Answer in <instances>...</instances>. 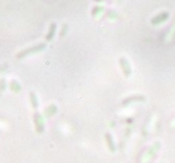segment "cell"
<instances>
[{
    "instance_id": "obj_11",
    "label": "cell",
    "mask_w": 175,
    "mask_h": 163,
    "mask_svg": "<svg viewBox=\"0 0 175 163\" xmlns=\"http://www.w3.org/2000/svg\"><path fill=\"white\" fill-rule=\"evenodd\" d=\"M65 31H67V24H64V25H63V30H61V33H60V36H64V35H65Z\"/></svg>"
},
{
    "instance_id": "obj_1",
    "label": "cell",
    "mask_w": 175,
    "mask_h": 163,
    "mask_svg": "<svg viewBox=\"0 0 175 163\" xmlns=\"http://www.w3.org/2000/svg\"><path fill=\"white\" fill-rule=\"evenodd\" d=\"M46 46H47V44H46L44 42H40V43L33 44V46H30V47H28V48H25V49L21 51L19 53H17L16 58H17V59H22V58H24V57H27V55L35 54V53H37V52H40V51L44 49V48H46Z\"/></svg>"
},
{
    "instance_id": "obj_2",
    "label": "cell",
    "mask_w": 175,
    "mask_h": 163,
    "mask_svg": "<svg viewBox=\"0 0 175 163\" xmlns=\"http://www.w3.org/2000/svg\"><path fill=\"white\" fill-rule=\"evenodd\" d=\"M34 124H35V130L37 133H42L44 131V120L41 113L38 112L34 113Z\"/></svg>"
},
{
    "instance_id": "obj_4",
    "label": "cell",
    "mask_w": 175,
    "mask_h": 163,
    "mask_svg": "<svg viewBox=\"0 0 175 163\" xmlns=\"http://www.w3.org/2000/svg\"><path fill=\"white\" fill-rule=\"evenodd\" d=\"M57 33V23H50V27H49V29H48V33L46 35V41L47 42H49V41H52L53 40V37H54V35Z\"/></svg>"
},
{
    "instance_id": "obj_7",
    "label": "cell",
    "mask_w": 175,
    "mask_h": 163,
    "mask_svg": "<svg viewBox=\"0 0 175 163\" xmlns=\"http://www.w3.org/2000/svg\"><path fill=\"white\" fill-rule=\"evenodd\" d=\"M120 65H121V68H122V71H124L125 76H126V77H127V76H130L131 70H130L128 63H127V60H126L125 58H120Z\"/></svg>"
},
{
    "instance_id": "obj_3",
    "label": "cell",
    "mask_w": 175,
    "mask_h": 163,
    "mask_svg": "<svg viewBox=\"0 0 175 163\" xmlns=\"http://www.w3.org/2000/svg\"><path fill=\"white\" fill-rule=\"evenodd\" d=\"M58 112V107L55 106V104H49L48 107H46L44 108V110H43V116L44 118H50L52 115H54L55 113Z\"/></svg>"
},
{
    "instance_id": "obj_6",
    "label": "cell",
    "mask_w": 175,
    "mask_h": 163,
    "mask_svg": "<svg viewBox=\"0 0 175 163\" xmlns=\"http://www.w3.org/2000/svg\"><path fill=\"white\" fill-rule=\"evenodd\" d=\"M105 142H107V145H108V149H109L112 152H114V151H115V144H114V140H113L112 134H110L109 132H107L105 134Z\"/></svg>"
},
{
    "instance_id": "obj_10",
    "label": "cell",
    "mask_w": 175,
    "mask_h": 163,
    "mask_svg": "<svg viewBox=\"0 0 175 163\" xmlns=\"http://www.w3.org/2000/svg\"><path fill=\"white\" fill-rule=\"evenodd\" d=\"M5 86H6V80H5V78H1V79H0V93L4 91Z\"/></svg>"
},
{
    "instance_id": "obj_9",
    "label": "cell",
    "mask_w": 175,
    "mask_h": 163,
    "mask_svg": "<svg viewBox=\"0 0 175 163\" xmlns=\"http://www.w3.org/2000/svg\"><path fill=\"white\" fill-rule=\"evenodd\" d=\"M105 11V7L103 6H95L94 8H92V16L94 17H96V16H99L101 12H103Z\"/></svg>"
},
{
    "instance_id": "obj_5",
    "label": "cell",
    "mask_w": 175,
    "mask_h": 163,
    "mask_svg": "<svg viewBox=\"0 0 175 163\" xmlns=\"http://www.w3.org/2000/svg\"><path fill=\"white\" fill-rule=\"evenodd\" d=\"M8 88L12 93H21L22 91V85L19 84V82H17L16 79H12L8 83Z\"/></svg>"
},
{
    "instance_id": "obj_8",
    "label": "cell",
    "mask_w": 175,
    "mask_h": 163,
    "mask_svg": "<svg viewBox=\"0 0 175 163\" xmlns=\"http://www.w3.org/2000/svg\"><path fill=\"white\" fill-rule=\"evenodd\" d=\"M29 97H30V101H31V106H33V108H34V109H37V107H38V98H37V96H36V94L34 93V91H30Z\"/></svg>"
}]
</instances>
